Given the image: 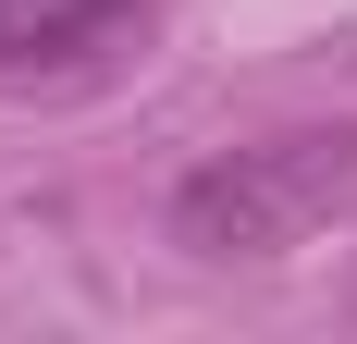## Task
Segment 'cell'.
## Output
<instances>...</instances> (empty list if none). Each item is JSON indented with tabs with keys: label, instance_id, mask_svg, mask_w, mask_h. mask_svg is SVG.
<instances>
[{
	"label": "cell",
	"instance_id": "cell-1",
	"mask_svg": "<svg viewBox=\"0 0 357 344\" xmlns=\"http://www.w3.org/2000/svg\"><path fill=\"white\" fill-rule=\"evenodd\" d=\"M357 197V123H296V136H247L173 185L160 234L185 258H284L296 234H321Z\"/></svg>",
	"mask_w": 357,
	"mask_h": 344
},
{
	"label": "cell",
	"instance_id": "cell-2",
	"mask_svg": "<svg viewBox=\"0 0 357 344\" xmlns=\"http://www.w3.org/2000/svg\"><path fill=\"white\" fill-rule=\"evenodd\" d=\"M136 0H0V86H37V74L86 62Z\"/></svg>",
	"mask_w": 357,
	"mask_h": 344
}]
</instances>
